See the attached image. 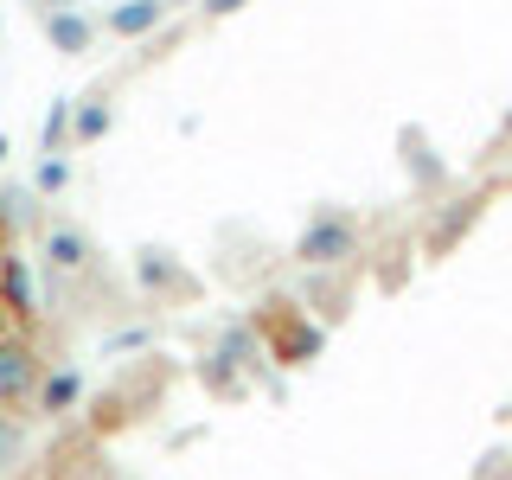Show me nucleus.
<instances>
[{
    "mask_svg": "<svg viewBox=\"0 0 512 480\" xmlns=\"http://www.w3.org/2000/svg\"><path fill=\"white\" fill-rule=\"evenodd\" d=\"M39 384H45V359L32 346L26 327H0V410H32L39 404Z\"/></svg>",
    "mask_w": 512,
    "mask_h": 480,
    "instance_id": "nucleus-1",
    "label": "nucleus"
},
{
    "mask_svg": "<svg viewBox=\"0 0 512 480\" xmlns=\"http://www.w3.org/2000/svg\"><path fill=\"white\" fill-rule=\"evenodd\" d=\"M301 263H314V269H333V263H352L359 256V224L352 218H320L308 237H301Z\"/></svg>",
    "mask_w": 512,
    "mask_h": 480,
    "instance_id": "nucleus-2",
    "label": "nucleus"
},
{
    "mask_svg": "<svg viewBox=\"0 0 512 480\" xmlns=\"http://www.w3.org/2000/svg\"><path fill=\"white\" fill-rule=\"evenodd\" d=\"M256 327L276 333V340H269V359H282V365H301L308 352H320V327H314V320H301L295 308H288V301H282V314H276V320L256 314Z\"/></svg>",
    "mask_w": 512,
    "mask_h": 480,
    "instance_id": "nucleus-3",
    "label": "nucleus"
},
{
    "mask_svg": "<svg viewBox=\"0 0 512 480\" xmlns=\"http://www.w3.org/2000/svg\"><path fill=\"white\" fill-rule=\"evenodd\" d=\"M0 308L13 314V327H32L39 320V295H32V269L20 250H0Z\"/></svg>",
    "mask_w": 512,
    "mask_h": 480,
    "instance_id": "nucleus-4",
    "label": "nucleus"
},
{
    "mask_svg": "<svg viewBox=\"0 0 512 480\" xmlns=\"http://www.w3.org/2000/svg\"><path fill=\"white\" fill-rule=\"evenodd\" d=\"M45 256H52L58 276H77V269L90 263V237L84 231H52V237H45Z\"/></svg>",
    "mask_w": 512,
    "mask_h": 480,
    "instance_id": "nucleus-5",
    "label": "nucleus"
},
{
    "mask_svg": "<svg viewBox=\"0 0 512 480\" xmlns=\"http://www.w3.org/2000/svg\"><path fill=\"white\" fill-rule=\"evenodd\" d=\"M474 212H480V205H474V199H455V212H448V218H436V224H429V237H423V250H448V244H455V237H461V231H468V224H474Z\"/></svg>",
    "mask_w": 512,
    "mask_h": 480,
    "instance_id": "nucleus-6",
    "label": "nucleus"
},
{
    "mask_svg": "<svg viewBox=\"0 0 512 480\" xmlns=\"http://www.w3.org/2000/svg\"><path fill=\"white\" fill-rule=\"evenodd\" d=\"M77 391H84V384H77V372H45V384H39V410L64 416V410L77 404Z\"/></svg>",
    "mask_w": 512,
    "mask_h": 480,
    "instance_id": "nucleus-7",
    "label": "nucleus"
},
{
    "mask_svg": "<svg viewBox=\"0 0 512 480\" xmlns=\"http://www.w3.org/2000/svg\"><path fill=\"white\" fill-rule=\"evenodd\" d=\"M103 128H109V109H84V116H77V135H103Z\"/></svg>",
    "mask_w": 512,
    "mask_h": 480,
    "instance_id": "nucleus-8",
    "label": "nucleus"
},
{
    "mask_svg": "<svg viewBox=\"0 0 512 480\" xmlns=\"http://www.w3.org/2000/svg\"><path fill=\"white\" fill-rule=\"evenodd\" d=\"M154 13H160V7H135V13H122V20H116V26H122V32H141V26H148V20H154Z\"/></svg>",
    "mask_w": 512,
    "mask_h": 480,
    "instance_id": "nucleus-9",
    "label": "nucleus"
},
{
    "mask_svg": "<svg viewBox=\"0 0 512 480\" xmlns=\"http://www.w3.org/2000/svg\"><path fill=\"white\" fill-rule=\"evenodd\" d=\"M0 250H7V218H0Z\"/></svg>",
    "mask_w": 512,
    "mask_h": 480,
    "instance_id": "nucleus-10",
    "label": "nucleus"
}]
</instances>
